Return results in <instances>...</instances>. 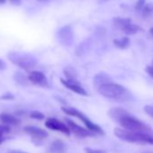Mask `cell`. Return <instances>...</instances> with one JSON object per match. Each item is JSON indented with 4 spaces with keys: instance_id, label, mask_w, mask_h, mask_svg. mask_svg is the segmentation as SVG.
<instances>
[{
    "instance_id": "30bf717a",
    "label": "cell",
    "mask_w": 153,
    "mask_h": 153,
    "mask_svg": "<svg viewBox=\"0 0 153 153\" xmlns=\"http://www.w3.org/2000/svg\"><path fill=\"white\" fill-rule=\"evenodd\" d=\"M60 82L65 88L73 91L76 94H79L81 96H88V92L76 79H61Z\"/></svg>"
},
{
    "instance_id": "52a82bcc",
    "label": "cell",
    "mask_w": 153,
    "mask_h": 153,
    "mask_svg": "<svg viewBox=\"0 0 153 153\" xmlns=\"http://www.w3.org/2000/svg\"><path fill=\"white\" fill-rule=\"evenodd\" d=\"M45 126L50 130L59 131L66 135L70 134V130H69L68 126L66 123H64L61 121L55 119V118H48L45 122Z\"/></svg>"
},
{
    "instance_id": "83f0119b",
    "label": "cell",
    "mask_w": 153,
    "mask_h": 153,
    "mask_svg": "<svg viewBox=\"0 0 153 153\" xmlns=\"http://www.w3.org/2000/svg\"><path fill=\"white\" fill-rule=\"evenodd\" d=\"M8 153H28V152H25V151H23V150H19V149H12Z\"/></svg>"
},
{
    "instance_id": "44dd1931",
    "label": "cell",
    "mask_w": 153,
    "mask_h": 153,
    "mask_svg": "<svg viewBox=\"0 0 153 153\" xmlns=\"http://www.w3.org/2000/svg\"><path fill=\"white\" fill-rule=\"evenodd\" d=\"M146 0H137V2L135 4V9L137 11H140L143 9L144 6L146 5Z\"/></svg>"
},
{
    "instance_id": "9c48e42d",
    "label": "cell",
    "mask_w": 153,
    "mask_h": 153,
    "mask_svg": "<svg viewBox=\"0 0 153 153\" xmlns=\"http://www.w3.org/2000/svg\"><path fill=\"white\" fill-rule=\"evenodd\" d=\"M66 123L68 126L70 131H72L73 133H75L76 135L80 136V137H89V136H95V132L89 131L88 129H85L81 126H79V124H76V123H74L73 121L67 119L66 120Z\"/></svg>"
},
{
    "instance_id": "f1b7e54d",
    "label": "cell",
    "mask_w": 153,
    "mask_h": 153,
    "mask_svg": "<svg viewBox=\"0 0 153 153\" xmlns=\"http://www.w3.org/2000/svg\"><path fill=\"white\" fill-rule=\"evenodd\" d=\"M10 1H11L12 4H14V5H16V6H18V5H20V3H21V0H10Z\"/></svg>"
},
{
    "instance_id": "8992f818",
    "label": "cell",
    "mask_w": 153,
    "mask_h": 153,
    "mask_svg": "<svg viewBox=\"0 0 153 153\" xmlns=\"http://www.w3.org/2000/svg\"><path fill=\"white\" fill-rule=\"evenodd\" d=\"M57 39L63 45H70L74 40V33L70 25H65L57 32Z\"/></svg>"
},
{
    "instance_id": "ba28073f",
    "label": "cell",
    "mask_w": 153,
    "mask_h": 153,
    "mask_svg": "<svg viewBox=\"0 0 153 153\" xmlns=\"http://www.w3.org/2000/svg\"><path fill=\"white\" fill-rule=\"evenodd\" d=\"M28 79L30 80V82H32L34 85L42 87V88H48L49 87V82L48 79L46 78V76L44 75V73L38 71V70H33L31 71Z\"/></svg>"
},
{
    "instance_id": "d4e9b609",
    "label": "cell",
    "mask_w": 153,
    "mask_h": 153,
    "mask_svg": "<svg viewBox=\"0 0 153 153\" xmlns=\"http://www.w3.org/2000/svg\"><path fill=\"white\" fill-rule=\"evenodd\" d=\"M14 98H15V97H14V95L11 94V93H6V94H3L1 97H0V99H1V100H6V101H7V100H12V99H14Z\"/></svg>"
},
{
    "instance_id": "7c38bea8",
    "label": "cell",
    "mask_w": 153,
    "mask_h": 153,
    "mask_svg": "<svg viewBox=\"0 0 153 153\" xmlns=\"http://www.w3.org/2000/svg\"><path fill=\"white\" fill-rule=\"evenodd\" d=\"M0 122L7 126H16L20 123V120L17 117L7 113L0 114Z\"/></svg>"
},
{
    "instance_id": "836d02e7",
    "label": "cell",
    "mask_w": 153,
    "mask_h": 153,
    "mask_svg": "<svg viewBox=\"0 0 153 153\" xmlns=\"http://www.w3.org/2000/svg\"><path fill=\"white\" fill-rule=\"evenodd\" d=\"M105 1H107V0H100V2H105Z\"/></svg>"
},
{
    "instance_id": "7a4b0ae2",
    "label": "cell",
    "mask_w": 153,
    "mask_h": 153,
    "mask_svg": "<svg viewBox=\"0 0 153 153\" xmlns=\"http://www.w3.org/2000/svg\"><path fill=\"white\" fill-rule=\"evenodd\" d=\"M97 91L102 97L114 100H127L131 95L123 86L114 82L100 86L97 88Z\"/></svg>"
},
{
    "instance_id": "4fadbf2b",
    "label": "cell",
    "mask_w": 153,
    "mask_h": 153,
    "mask_svg": "<svg viewBox=\"0 0 153 153\" xmlns=\"http://www.w3.org/2000/svg\"><path fill=\"white\" fill-rule=\"evenodd\" d=\"M66 145L60 140H56L51 143L48 149L49 153H65Z\"/></svg>"
},
{
    "instance_id": "9a60e30c",
    "label": "cell",
    "mask_w": 153,
    "mask_h": 153,
    "mask_svg": "<svg viewBox=\"0 0 153 153\" xmlns=\"http://www.w3.org/2000/svg\"><path fill=\"white\" fill-rule=\"evenodd\" d=\"M114 25L115 28L120 29V30H123L128 25H130L131 23L130 18H123V17H114Z\"/></svg>"
},
{
    "instance_id": "cb8c5ba5",
    "label": "cell",
    "mask_w": 153,
    "mask_h": 153,
    "mask_svg": "<svg viewBox=\"0 0 153 153\" xmlns=\"http://www.w3.org/2000/svg\"><path fill=\"white\" fill-rule=\"evenodd\" d=\"M144 112L150 116L151 118H153V105H145L144 106Z\"/></svg>"
},
{
    "instance_id": "1f68e13d",
    "label": "cell",
    "mask_w": 153,
    "mask_h": 153,
    "mask_svg": "<svg viewBox=\"0 0 153 153\" xmlns=\"http://www.w3.org/2000/svg\"><path fill=\"white\" fill-rule=\"evenodd\" d=\"M6 1H7V0H0V5L5 4V3H6Z\"/></svg>"
},
{
    "instance_id": "4316f807",
    "label": "cell",
    "mask_w": 153,
    "mask_h": 153,
    "mask_svg": "<svg viewBox=\"0 0 153 153\" xmlns=\"http://www.w3.org/2000/svg\"><path fill=\"white\" fill-rule=\"evenodd\" d=\"M6 68H7V64L5 63L3 59H0V70H4Z\"/></svg>"
},
{
    "instance_id": "f546056e",
    "label": "cell",
    "mask_w": 153,
    "mask_h": 153,
    "mask_svg": "<svg viewBox=\"0 0 153 153\" xmlns=\"http://www.w3.org/2000/svg\"><path fill=\"white\" fill-rule=\"evenodd\" d=\"M6 138L4 137V135H0V144H2L5 141Z\"/></svg>"
},
{
    "instance_id": "4dcf8cb0",
    "label": "cell",
    "mask_w": 153,
    "mask_h": 153,
    "mask_svg": "<svg viewBox=\"0 0 153 153\" xmlns=\"http://www.w3.org/2000/svg\"><path fill=\"white\" fill-rule=\"evenodd\" d=\"M149 34H150V35H152V36H153V27H151V28L149 29Z\"/></svg>"
},
{
    "instance_id": "3957f363",
    "label": "cell",
    "mask_w": 153,
    "mask_h": 153,
    "mask_svg": "<svg viewBox=\"0 0 153 153\" xmlns=\"http://www.w3.org/2000/svg\"><path fill=\"white\" fill-rule=\"evenodd\" d=\"M114 135L122 140L132 143H148L153 145V134L131 131L125 129L115 128L114 130Z\"/></svg>"
},
{
    "instance_id": "d6a6232c",
    "label": "cell",
    "mask_w": 153,
    "mask_h": 153,
    "mask_svg": "<svg viewBox=\"0 0 153 153\" xmlns=\"http://www.w3.org/2000/svg\"><path fill=\"white\" fill-rule=\"evenodd\" d=\"M38 1H40V2H45V1H47V0H38Z\"/></svg>"
},
{
    "instance_id": "e0dca14e",
    "label": "cell",
    "mask_w": 153,
    "mask_h": 153,
    "mask_svg": "<svg viewBox=\"0 0 153 153\" xmlns=\"http://www.w3.org/2000/svg\"><path fill=\"white\" fill-rule=\"evenodd\" d=\"M141 29H140V27L139 26V25H134V24H132V23H131L130 25H128L123 30V33H125L126 34H129V35H132V34H135V33H137L139 31H140Z\"/></svg>"
},
{
    "instance_id": "5bb4252c",
    "label": "cell",
    "mask_w": 153,
    "mask_h": 153,
    "mask_svg": "<svg viewBox=\"0 0 153 153\" xmlns=\"http://www.w3.org/2000/svg\"><path fill=\"white\" fill-rule=\"evenodd\" d=\"M109 82H111V79L107 75H105L104 73L97 74L94 78V84L97 87V88H98L100 86L106 84V83H109Z\"/></svg>"
},
{
    "instance_id": "6da1fadb",
    "label": "cell",
    "mask_w": 153,
    "mask_h": 153,
    "mask_svg": "<svg viewBox=\"0 0 153 153\" xmlns=\"http://www.w3.org/2000/svg\"><path fill=\"white\" fill-rule=\"evenodd\" d=\"M108 115L114 120L115 122L119 123L120 125L128 131H138V132H145V133H151L152 130L146 125L144 123L131 115L123 108L115 107L112 108L108 112Z\"/></svg>"
},
{
    "instance_id": "d6986e66",
    "label": "cell",
    "mask_w": 153,
    "mask_h": 153,
    "mask_svg": "<svg viewBox=\"0 0 153 153\" xmlns=\"http://www.w3.org/2000/svg\"><path fill=\"white\" fill-rule=\"evenodd\" d=\"M14 79H15V80H16L18 84H20V85H26L27 82L30 81L27 76H25L24 74H22V73H20V72H18V73H16V74L15 75Z\"/></svg>"
},
{
    "instance_id": "ac0fdd59",
    "label": "cell",
    "mask_w": 153,
    "mask_h": 153,
    "mask_svg": "<svg viewBox=\"0 0 153 153\" xmlns=\"http://www.w3.org/2000/svg\"><path fill=\"white\" fill-rule=\"evenodd\" d=\"M142 11V16L144 18L149 17L153 15V3H148L144 6Z\"/></svg>"
},
{
    "instance_id": "7402d4cb",
    "label": "cell",
    "mask_w": 153,
    "mask_h": 153,
    "mask_svg": "<svg viewBox=\"0 0 153 153\" xmlns=\"http://www.w3.org/2000/svg\"><path fill=\"white\" fill-rule=\"evenodd\" d=\"M10 131V127L5 124H0V135H5Z\"/></svg>"
},
{
    "instance_id": "603a6c76",
    "label": "cell",
    "mask_w": 153,
    "mask_h": 153,
    "mask_svg": "<svg viewBox=\"0 0 153 153\" xmlns=\"http://www.w3.org/2000/svg\"><path fill=\"white\" fill-rule=\"evenodd\" d=\"M85 150H86V153H106L105 149H98L86 148Z\"/></svg>"
},
{
    "instance_id": "5b68a950",
    "label": "cell",
    "mask_w": 153,
    "mask_h": 153,
    "mask_svg": "<svg viewBox=\"0 0 153 153\" xmlns=\"http://www.w3.org/2000/svg\"><path fill=\"white\" fill-rule=\"evenodd\" d=\"M61 110L68 115H71V116H74V117H76V118H79L84 123L85 125L87 126V128L95 132V133H98V134H103L104 131H103V129L96 124L95 123H93L87 115H85L82 112L79 111V110H76V108H72V107H62Z\"/></svg>"
},
{
    "instance_id": "484cf974",
    "label": "cell",
    "mask_w": 153,
    "mask_h": 153,
    "mask_svg": "<svg viewBox=\"0 0 153 153\" xmlns=\"http://www.w3.org/2000/svg\"><path fill=\"white\" fill-rule=\"evenodd\" d=\"M146 71H147V73L151 76V78L153 79V65L148 66V67L146 68Z\"/></svg>"
},
{
    "instance_id": "2e32d148",
    "label": "cell",
    "mask_w": 153,
    "mask_h": 153,
    "mask_svg": "<svg viewBox=\"0 0 153 153\" xmlns=\"http://www.w3.org/2000/svg\"><path fill=\"white\" fill-rule=\"evenodd\" d=\"M114 44L119 49H126L130 44V39L128 37H122L114 40Z\"/></svg>"
},
{
    "instance_id": "8fae6325",
    "label": "cell",
    "mask_w": 153,
    "mask_h": 153,
    "mask_svg": "<svg viewBox=\"0 0 153 153\" xmlns=\"http://www.w3.org/2000/svg\"><path fill=\"white\" fill-rule=\"evenodd\" d=\"M24 131L25 132H26L27 134H29L30 136H32L33 139H36V140H43L47 138L49 135V133L45 130L36 127V126H32V125L24 127Z\"/></svg>"
},
{
    "instance_id": "277c9868",
    "label": "cell",
    "mask_w": 153,
    "mask_h": 153,
    "mask_svg": "<svg viewBox=\"0 0 153 153\" xmlns=\"http://www.w3.org/2000/svg\"><path fill=\"white\" fill-rule=\"evenodd\" d=\"M7 58L13 64L23 68L24 70H30L37 64L36 59L32 54L23 51H10L7 54Z\"/></svg>"
},
{
    "instance_id": "ffe728a7",
    "label": "cell",
    "mask_w": 153,
    "mask_h": 153,
    "mask_svg": "<svg viewBox=\"0 0 153 153\" xmlns=\"http://www.w3.org/2000/svg\"><path fill=\"white\" fill-rule=\"evenodd\" d=\"M30 117L33 119H36V120H43L45 118V115L39 111H33L30 114Z\"/></svg>"
}]
</instances>
